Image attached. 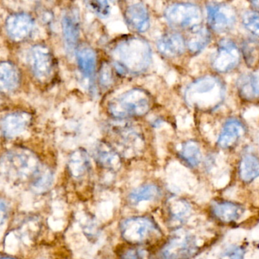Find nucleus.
Returning <instances> with one entry per match:
<instances>
[{"mask_svg": "<svg viewBox=\"0 0 259 259\" xmlns=\"http://www.w3.org/2000/svg\"><path fill=\"white\" fill-rule=\"evenodd\" d=\"M111 55L117 69L123 74H141L152 62L149 42L138 36H127L118 41Z\"/></svg>", "mask_w": 259, "mask_h": 259, "instance_id": "obj_1", "label": "nucleus"}, {"mask_svg": "<svg viewBox=\"0 0 259 259\" xmlns=\"http://www.w3.org/2000/svg\"><path fill=\"white\" fill-rule=\"evenodd\" d=\"M225 88L220 79L212 75L200 77L189 85L185 100L190 107L202 112L218 109L225 100Z\"/></svg>", "mask_w": 259, "mask_h": 259, "instance_id": "obj_2", "label": "nucleus"}, {"mask_svg": "<svg viewBox=\"0 0 259 259\" xmlns=\"http://www.w3.org/2000/svg\"><path fill=\"white\" fill-rule=\"evenodd\" d=\"M151 103V97L146 91L135 88L111 100L108 109L116 118H136L146 115Z\"/></svg>", "mask_w": 259, "mask_h": 259, "instance_id": "obj_3", "label": "nucleus"}, {"mask_svg": "<svg viewBox=\"0 0 259 259\" xmlns=\"http://www.w3.org/2000/svg\"><path fill=\"white\" fill-rule=\"evenodd\" d=\"M36 157L24 150H15L6 154L0 161V170L11 179L29 180L30 183L40 170Z\"/></svg>", "mask_w": 259, "mask_h": 259, "instance_id": "obj_4", "label": "nucleus"}, {"mask_svg": "<svg viewBox=\"0 0 259 259\" xmlns=\"http://www.w3.org/2000/svg\"><path fill=\"white\" fill-rule=\"evenodd\" d=\"M164 18L173 27L192 30L201 26L202 12L199 6L192 3H175L165 9Z\"/></svg>", "mask_w": 259, "mask_h": 259, "instance_id": "obj_5", "label": "nucleus"}, {"mask_svg": "<svg viewBox=\"0 0 259 259\" xmlns=\"http://www.w3.org/2000/svg\"><path fill=\"white\" fill-rule=\"evenodd\" d=\"M207 18L209 27L217 33H226L234 28L237 22V12L231 5L210 3L207 6Z\"/></svg>", "mask_w": 259, "mask_h": 259, "instance_id": "obj_6", "label": "nucleus"}, {"mask_svg": "<svg viewBox=\"0 0 259 259\" xmlns=\"http://www.w3.org/2000/svg\"><path fill=\"white\" fill-rule=\"evenodd\" d=\"M29 62L35 77L41 82L51 79L55 70V59L48 47L36 45L29 53Z\"/></svg>", "mask_w": 259, "mask_h": 259, "instance_id": "obj_7", "label": "nucleus"}, {"mask_svg": "<svg viewBox=\"0 0 259 259\" xmlns=\"http://www.w3.org/2000/svg\"><path fill=\"white\" fill-rule=\"evenodd\" d=\"M240 52L234 41L223 39L219 42L212 61V66L220 73H228L238 66Z\"/></svg>", "mask_w": 259, "mask_h": 259, "instance_id": "obj_8", "label": "nucleus"}, {"mask_svg": "<svg viewBox=\"0 0 259 259\" xmlns=\"http://www.w3.org/2000/svg\"><path fill=\"white\" fill-rule=\"evenodd\" d=\"M155 231V226L146 218H131L123 222L121 232L129 243H140L146 241Z\"/></svg>", "mask_w": 259, "mask_h": 259, "instance_id": "obj_9", "label": "nucleus"}, {"mask_svg": "<svg viewBox=\"0 0 259 259\" xmlns=\"http://www.w3.org/2000/svg\"><path fill=\"white\" fill-rule=\"evenodd\" d=\"M212 215L219 222L227 225L237 223L244 215V207L241 204L227 200L214 201L211 203Z\"/></svg>", "mask_w": 259, "mask_h": 259, "instance_id": "obj_10", "label": "nucleus"}, {"mask_svg": "<svg viewBox=\"0 0 259 259\" xmlns=\"http://www.w3.org/2000/svg\"><path fill=\"white\" fill-rule=\"evenodd\" d=\"M34 22L30 15L25 13H16L10 15L6 23V31L15 41H22L31 35Z\"/></svg>", "mask_w": 259, "mask_h": 259, "instance_id": "obj_11", "label": "nucleus"}, {"mask_svg": "<svg viewBox=\"0 0 259 259\" xmlns=\"http://www.w3.org/2000/svg\"><path fill=\"white\" fill-rule=\"evenodd\" d=\"M62 32L67 52L72 54L77 48L80 37V18L77 11L65 12L62 18Z\"/></svg>", "mask_w": 259, "mask_h": 259, "instance_id": "obj_12", "label": "nucleus"}, {"mask_svg": "<svg viewBox=\"0 0 259 259\" xmlns=\"http://www.w3.org/2000/svg\"><path fill=\"white\" fill-rule=\"evenodd\" d=\"M124 19L130 28L138 33H145L149 30L150 26L147 9L140 3H135L126 9Z\"/></svg>", "mask_w": 259, "mask_h": 259, "instance_id": "obj_13", "label": "nucleus"}, {"mask_svg": "<svg viewBox=\"0 0 259 259\" xmlns=\"http://www.w3.org/2000/svg\"><path fill=\"white\" fill-rule=\"evenodd\" d=\"M185 48V40L178 33H166L157 42L158 52L167 58L179 57L184 53Z\"/></svg>", "mask_w": 259, "mask_h": 259, "instance_id": "obj_14", "label": "nucleus"}, {"mask_svg": "<svg viewBox=\"0 0 259 259\" xmlns=\"http://www.w3.org/2000/svg\"><path fill=\"white\" fill-rule=\"evenodd\" d=\"M246 133L244 124L238 119H229L223 126L218 145L223 149L233 147Z\"/></svg>", "mask_w": 259, "mask_h": 259, "instance_id": "obj_15", "label": "nucleus"}, {"mask_svg": "<svg viewBox=\"0 0 259 259\" xmlns=\"http://www.w3.org/2000/svg\"><path fill=\"white\" fill-rule=\"evenodd\" d=\"M31 117L26 112H15L5 117L2 130L6 137H13L24 132L30 123Z\"/></svg>", "mask_w": 259, "mask_h": 259, "instance_id": "obj_16", "label": "nucleus"}, {"mask_svg": "<svg viewBox=\"0 0 259 259\" xmlns=\"http://www.w3.org/2000/svg\"><path fill=\"white\" fill-rule=\"evenodd\" d=\"M237 88L240 97L243 100H252L259 99V74L246 73L239 77Z\"/></svg>", "mask_w": 259, "mask_h": 259, "instance_id": "obj_17", "label": "nucleus"}, {"mask_svg": "<svg viewBox=\"0 0 259 259\" xmlns=\"http://www.w3.org/2000/svg\"><path fill=\"white\" fill-rule=\"evenodd\" d=\"M20 74L15 65L9 62L0 63V91L12 92L18 88Z\"/></svg>", "mask_w": 259, "mask_h": 259, "instance_id": "obj_18", "label": "nucleus"}, {"mask_svg": "<svg viewBox=\"0 0 259 259\" xmlns=\"http://www.w3.org/2000/svg\"><path fill=\"white\" fill-rule=\"evenodd\" d=\"M68 167L74 179L80 180L88 175L91 170V161L85 150L78 149L71 155Z\"/></svg>", "mask_w": 259, "mask_h": 259, "instance_id": "obj_19", "label": "nucleus"}, {"mask_svg": "<svg viewBox=\"0 0 259 259\" xmlns=\"http://www.w3.org/2000/svg\"><path fill=\"white\" fill-rule=\"evenodd\" d=\"M77 60L79 69L87 78H91L97 68V54L93 49L84 47L77 51Z\"/></svg>", "mask_w": 259, "mask_h": 259, "instance_id": "obj_20", "label": "nucleus"}, {"mask_svg": "<svg viewBox=\"0 0 259 259\" xmlns=\"http://www.w3.org/2000/svg\"><path fill=\"white\" fill-rule=\"evenodd\" d=\"M210 40L209 30L206 27L199 26L191 30V34L187 39V48L193 54H198L208 46Z\"/></svg>", "mask_w": 259, "mask_h": 259, "instance_id": "obj_21", "label": "nucleus"}, {"mask_svg": "<svg viewBox=\"0 0 259 259\" xmlns=\"http://www.w3.org/2000/svg\"><path fill=\"white\" fill-rule=\"evenodd\" d=\"M193 249V240L187 237L181 241L172 242L164 251V255L167 259H184L190 256Z\"/></svg>", "mask_w": 259, "mask_h": 259, "instance_id": "obj_22", "label": "nucleus"}, {"mask_svg": "<svg viewBox=\"0 0 259 259\" xmlns=\"http://www.w3.org/2000/svg\"><path fill=\"white\" fill-rule=\"evenodd\" d=\"M240 179L249 183L259 177V159L255 155H246L242 158L239 166Z\"/></svg>", "mask_w": 259, "mask_h": 259, "instance_id": "obj_23", "label": "nucleus"}, {"mask_svg": "<svg viewBox=\"0 0 259 259\" xmlns=\"http://www.w3.org/2000/svg\"><path fill=\"white\" fill-rule=\"evenodd\" d=\"M180 156L188 165L196 167L202 160L200 148L196 142L190 140L183 144L180 151Z\"/></svg>", "mask_w": 259, "mask_h": 259, "instance_id": "obj_24", "label": "nucleus"}, {"mask_svg": "<svg viewBox=\"0 0 259 259\" xmlns=\"http://www.w3.org/2000/svg\"><path fill=\"white\" fill-rule=\"evenodd\" d=\"M97 161L107 168H118L120 166V158L116 152L106 144H100L96 151Z\"/></svg>", "mask_w": 259, "mask_h": 259, "instance_id": "obj_25", "label": "nucleus"}, {"mask_svg": "<svg viewBox=\"0 0 259 259\" xmlns=\"http://www.w3.org/2000/svg\"><path fill=\"white\" fill-rule=\"evenodd\" d=\"M160 190L156 185L147 184L142 186L131 192L129 199L132 203L137 204L143 201H151L158 197Z\"/></svg>", "mask_w": 259, "mask_h": 259, "instance_id": "obj_26", "label": "nucleus"}, {"mask_svg": "<svg viewBox=\"0 0 259 259\" xmlns=\"http://www.w3.org/2000/svg\"><path fill=\"white\" fill-rule=\"evenodd\" d=\"M171 219L178 222H184L190 213V205L184 199H172L167 205Z\"/></svg>", "mask_w": 259, "mask_h": 259, "instance_id": "obj_27", "label": "nucleus"}, {"mask_svg": "<svg viewBox=\"0 0 259 259\" xmlns=\"http://www.w3.org/2000/svg\"><path fill=\"white\" fill-rule=\"evenodd\" d=\"M53 183V175L51 171L47 167L42 166L40 170L36 174L33 178L31 184V187L36 193H44L47 191Z\"/></svg>", "mask_w": 259, "mask_h": 259, "instance_id": "obj_28", "label": "nucleus"}, {"mask_svg": "<svg viewBox=\"0 0 259 259\" xmlns=\"http://www.w3.org/2000/svg\"><path fill=\"white\" fill-rule=\"evenodd\" d=\"M245 28L252 35L259 37V12L248 11L245 12L242 18Z\"/></svg>", "mask_w": 259, "mask_h": 259, "instance_id": "obj_29", "label": "nucleus"}, {"mask_svg": "<svg viewBox=\"0 0 259 259\" xmlns=\"http://www.w3.org/2000/svg\"><path fill=\"white\" fill-rule=\"evenodd\" d=\"M90 5L93 11L100 18H107L110 14L109 0H90Z\"/></svg>", "mask_w": 259, "mask_h": 259, "instance_id": "obj_30", "label": "nucleus"}, {"mask_svg": "<svg viewBox=\"0 0 259 259\" xmlns=\"http://www.w3.org/2000/svg\"><path fill=\"white\" fill-rule=\"evenodd\" d=\"M243 55L247 64L255 65L258 59V50L257 46L251 41H248V42L243 46Z\"/></svg>", "mask_w": 259, "mask_h": 259, "instance_id": "obj_31", "label": "nucleus"}, {"mask_svg": "<svg viewBox=\"0 0 259 259\" xmlns=\"http://www.w3.org/2000/svg\"><path fill=\"white\" fill-rule=\"evenodd\" d=\"M99 81L103 88H109L113 82V75L111 67L107 63L102 65L101 69L99 74Z\"/></svg>", "mask_w": 259, "mask_h": 259, "instance_id": "obj_32", "label": "nucleus"}, {"mask_svg": "<svg viewBox=\"0 0 259 259\" xmlns=\"http://www.w3.org/2000/svg\"><path fill=\"white\" fill-rule=\"evenodd\" d=\"M243 249H240V248H234V249H231L227 252V255L231 259H241L243 256Z\"/></svg>", "mask_w": 259, "mask_h": 259, "instance_id": "obj_33", "label": "nucleus"}, {"mask_svg": "<svg viewBox=\"0 0 259 259\" xmlns=\"http://www.w3.org/2000/svg\"><path fill=\"white\" fill-rule=\"evenodd\" d=\"M7 215V206L4 201L0 199V225L6 220Z\"/></svg>", "mask_w": 259, "mask_h": 259, "instance_id": "obj_34", "label": "nucleus"}, {"mask_svg": "<svg viewBox=\"0 0 259 259\" xmlns=\"http://www.w3.org/2000/svg\"><path fill=\"white\" fill-rule=\"evenodd\" d=\"M122 259H138L137 252L134 249H129L127 252H124Z\"/></svg>", "mask_w": 259, "mask_h": 259, "instance_id": "obj_35", "label": "nucleus"}, {"mask_svg": "<svg viewBox=\"0 0 259 259\" xmlns=\"http://www.w3.org/2000/svg\"><path fill=\"white\" fill-rule=\"evenodd\" d=\"M42 21H44V23H46V24L51 23L53 19V14L50 13V12H44L42 15Z\"/></svg>", "mask_w": 259, "mask_h": 259, "instance_id": "obj_36", "label": "nucleus"}, {"mask_svg": "<svg viewBox=\"0 0 259 259\" xmlns=\"http://www.w3.org/2000/svg\"><path fill=\"white\" fill-rule=\"evenodd\" d=\"M251 1H252V4L254 5L255 7L259 9V0H251Z\"/></svg>", "mask_w": 259, "mask_h": 259, "instance_id": "obj_37", "label": "nucleus"}, {"mask_svg": "<svg viewBox=\"0 0 259 259\" xmlns=\"http://www.w3.org/2000/svg\"><path fill=\"white\" fill-rule=\"evenodd\" d=\"M1 259H12V258H1Z\"/></svg>", "mask_w": 259, "mask_h": 259, "instance_id": "obj_38", "label": "nucleus"}]
</instances>
